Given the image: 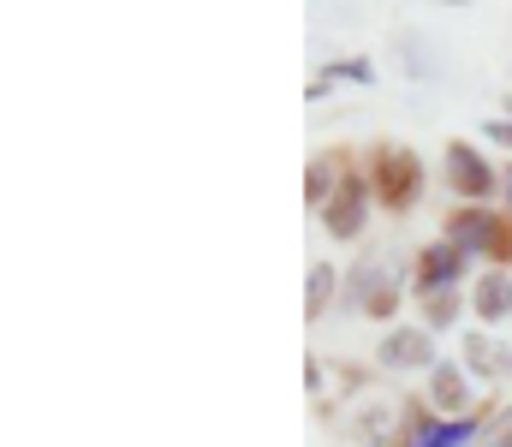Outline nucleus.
Returning a JSON list of instances; mask_svg holds the SVG:
<instances>
[{"label":"nucleus","instance_id":"nucleus-5","mask_svg":"<svg viewBox=\"0 0 512 447\" xmlns=\"http://www.w3.org/2000/svg\"><path fill=\"white\" fill-rule=\"evenodd\" d=\"M382 197L387 209H405L417 197V155L411 149H387L382 155Z\"/></svg>","mask_w":512,"mask_h":447},{"label":"nucleus","instance_id":"nucleus-7","mask_svg":"<svg viewBox=\"0 0 512 447\" xmlns=\"http://www.w3.org/2000/svg\"><path fill=\"white\" fill-rule=\"evenodd\" d=\"M417 263H423V269H417V287H423V293H441L447 281H459V275H465V251H459V245H447V239H441V245H429Z\"/></svg>","mask_w":512,"mask_h":447},{"label":"nucleus","instance_id":"nucleus-2","mask_svg":"<svg viewBox=\"0 0 512 447\" xmlns=\"http://www.w3.org/2000/svg\"><path fill=\"white\" fill-rule=\"evenodd\" d=\"M447 179H453V191H465V197H489V191H495V173L483 167V155L471 144H447Z\"/></svg>","mask_w":512,"mask_h":447},{"label":"nucleus","instance_id":"nucleus-14","mask_svg":"<svg viewBox=\"0 0 512 447\" xmlns=\"http://www.w3.org/2000/svg\"><path fill=\"white\" fill-rule=\"evenodd\" d=\"M423 316H429V328H447V322L459 316V293H453V287H441V293H429V310H423Z\"/></svg>","mask_w":512,"mask_h":447},{"label":"nucleus","instance_id":"nucleus-8","mask_svg":"<svg viewBox=\"0 0 512 447\" xmlns=\"http://www.w3.org/2000/svg\"><path fill=\"white\" fill-rule=\"evenodd\" d=\"M352 298H358V310H364V316H393V304H399V293H393V281H382L376 269L352 275Z\"/></svg>","mask_w":512,"mask_h":447},{"label":"nucleus","instance_id":"nucleus-17","mask_svg":"<svg viewBox=\"0 0 512 447\" xmlns=\"http://www.w3.org/2000/svg\"><path fill=\"white\" fill-rule=\"evenodd\" d=\"M501 191H507V215H512V167H501Z\"/></svg>","mask_w":512,"mask_h":447},{"label":"nucleus","instance_id":"nucleus-16","mask_svg":"<svg viewBox=\"0 0 512 447\" xmlns=\"http://www.w3.org/2000/svg\"><path fill=\"white\" fill-rule=\"evenodd\" d=\"M489 447H512V406H501V418L489 424Z\"/></svg>","mask_w":512,"mask_h":447},{"label":"nucleus","instance_id":"nucleus-11","mask_svg":"<svg viewBox=\"0 0 512 447\" xmlns=\"http://www.w3.org/2000/svg\"><path fill=\"white\" fill-rule=\"evenodd\" d=\"M429 394H435V406H441V412H459V406H465V376H459L453 364H441V370H435V382H429Z\"/></svg>","mask_w":512,"mask_h":447},{"label":"nucleus","instance_id":"nucleus-18","mask_svg":"<svg viewBox=\"0 0 512 447\" xmlns=\"http://www.w3.org/2000/svg\"><path fill=\"white\" fill-rule=\"evenodd\" d=\"M489 138H501V144H512V126H501V120H495V126H489Z\"/></svg>","mask_w":512,"mask_h":447},{"label":"nucleus","instance_id":"nucleus-1","mask_svg":"<svg viewBox=\"0 0 512 447\" xmlns=\"http://www.w3.org/2000/svg\"><path fill=\"white\" fill-rule=\"evenodd\" d=\"M447 245H459V251H483V257L507 263L512 233L501 227V215H489V209H459V215H447Z\"/></svg>","mask_w":512,"mask_h":447},{"label":"nucleus","instance_id":"nucleus-6","mask_svg":"<svg viewBox=\"0 0 512 447\" xmlns=\"http://www.w3.org/2000/svg\"><path fill=\"white\" fill-rule=\"evenodd\" d=\"M382 364H393V370H429L435 364V346H429L423 328H399V334L382 340Z\"/></svg>","mask_w":512,"mask_h":447},{"label":"nucleus","instance_id":"nucleus-9","mask_svg":"<svg viewBox=\"0 0 512 447\" xmlns=\"http://www.w3.org/2000/svg\"><path fill=\"white\" fill-rule=\"evenodd\" d=\"M340 179H346L340 161H334V155H316V161H310V179H304V197H310V203H334Z\"/></svg>","mask_w":512,"mask_h":447},{"label":"nucleus","instance_id":"nucleus-4","mask_svg":"<svg viewBox=\"0 0 512 447\" xmlns=\"http://www.w3.org/2000/svg\"><path fill=\"white\" fill-rule=\"evenodd\" d=\"M328 233L334 239H358L364 233V185L346 173L340 179V191H334V203H328Z\"/></svg>","mask_w":512,"mask_h":447},{"label":"nucleus","instance_id":"nucleus-15","mask_svg":"<svg viewBox=\"0 0 512 447\" xmlns=\"http://www.w3.org/2000/svg\"><path fill=\"white\" fill-rule=\"evenodd\" d=\"M328 78H358V84H370L376 72H370V60H340V66H328Z\"/></svg>","mask_w":512,"mask_h":447},{"label":"nucleus","instance_id":"nucleus-3","mask_svg":"<svg viewBox=\"0 0 512 447\" xmlns=\"http://www.w3.org/2000/svg\"><path fill=\"white\" fill-rule=\"evenodd\" d=\"M405 430H411V436H399V447H459L471 430H477V418L435 424V418H423V412H405Z\"/></svg>","mask_w":512,"mask_h":447},{"label":"nucleus","instance_id":"nucleus-13","mask_svg":"<svg viewBox=\"0 0 512 447\" xmlns=\"http://www.w3.org/2000/svg\"><path fill=\"white\" fill-rule=\"evenodd\" d=\"M465 352H471V370H483V376H489V370H501V364L512 370V352H495L483 334H471V340H465Z\"/></svg>","mask_w":512,"mask_h":447},{"label":"nucleus","instance_id":"nucleus-10","mask_svg":"<svg viewBox=\"0 0 512 447\" xmlns=\"http://www.w3.org/2000/svg\"><path fill=\"white\" fill-rule=\"evenodd\" d=\"M507 310H512V287L501 275H489V281L477 287V316H483V322H501Z\"/></svg>","mask_w":512,"mask_h":447},{"label":"nucleus","instance_id":"nucleus-12","mask_svg":"<svg viewBox=\"0 0 512 447\" xmlns=\"http://www.w3.org/2000/svg\"><path fill=\"white\" fill-rule=\"evenodd\" d=\"M328 298H334V269H328V263H310V281H304V310H310V316H322V310H328Z\"/></svg>","mask_w":512,"mask_h":447}]
</instances>
